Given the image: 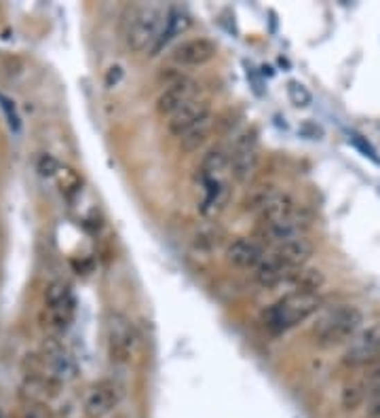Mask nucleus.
I'll return each instance as SVG.
<instances>
[{"label":"nucleus","mask_w":380,"mask_h":418,"mask_svg":"<svg viewBox=\"0 0 380 418\" xmlns=\"http://www.w3.org/2000/svg\"><path fill=\"white\" fill-rule=\"evenodd\" d=\"M169 7L163 3H133L125 9L121 19V34L127 49L144 53L155 49V44L167 24Z\"/></svg>","instance_id":"f257e3e1"},{"label":"nucleus","mask_w":380,"mask_h":418,"mask_svg":"<svg viewBox=\"0 0 380 418\" xmlns=\"http://www.w3.org/2000/svg\"><path fill=\"white\" fill-rule=\"evenodd\" d=\"M363 323V313L353 304L325 308L313 323V336L321 347H338L351 342Z\"/></svg>","instance_id":"f03ea898"},{"label":"nucleus","mask_w":380,"mask_h":418,"mask_svg":"<svg viewBox=\"0 0 380 418\" xmlns=\"http://www.w3.org/2000/svg\"><path fill=\"white\" fill-rule=\"evenodd\" d=\"M323 300L315 292H290L264 313L266 328L273 332H288L319 313Z\"/></svg>","instance_id":"7ed1b4c3"},{"label":"nucleus","mask_w":380,"mask_h":418,"mask_svg":"<svg viewBox=\"0 0 380 418\" xmlns=\"http://www.w3.org/2000/svg\"><path fill=\"white\" fill-rule=\"evenodd\" d=\"M76 315V298L68 281L49 284L44 292V306L40 311V328L49 336H62Z\"/></svg>","instance_id":"20e7f679"},{"label":"nucleus","mask_w":380,"mask_h":418,"mask_svg":"<svg viewBox=\"0 0 380 418\" xmlns=\"http://www.w3.org/2000/svg\"><path fill=\"white\" fill-rule=\"evenodd\" d=\"M106 349L110 361L119 365H129L141 355V334L127 315H110L106 325Z\"/></svg>","instance_id":"39448f33"},{"label":"nucleus","mask_w":380,"mask_h":418,"mask_svg":"<svg viewBox=\"0 0 380 418\" xmlns=\"http://www.w3.org/2000/svg\"><path fill=\"white\" fill-rule=\"evenodd\" d=\"M258 135L254 129H243L234 137L230 148V163L228 173L236 184H248L258 169Z\"/></svg>","instance_id":"423d86ee"},{"label":"nucleus","mask_w":380,"mask_h":418,"mask_svg":"<svg viewBox=\"0 0 380 418\" xmlns=\"http://www.w3.org/2000/svg\"><path fill=\"white\" fill-rule=\"evenodd\" d=\"M197 82L190 80V78H182L178 76L173 82L167 85V89L161 91V96L157 100V112L163 116V119H169L173 116L180 108H184L188 102L197 100Z\"/></svg>","instance_id":"0eeeda50"},{"label":"nucleus","mask_w":380,"mask_h":418,"mask_svg":"<svg viewBox=\"0 0 380 418\" xmlns=\"http://www.w3.org/2000/svg\"><path fill=\"white\" fill-rule=\"evenodd\" d=\"M216 55H218V44L211 38H205V36L188 38V40L180 42L173 49V53H171L173 62L178 66H186V68L205 66Z\"/></svg>","instance_id":"6e6552de"},{"label":"nucleus","mask_w":380,"mask_h":418,"mask_svg":"<svg viewBox=\"0 0 380 418\" xmlns=\"http://www.w3.org/2000/svg\"><path fill=\"white\" fill-rule=\"evenodd\" d=\"M119 403V389L110 381H100L87 389L83 397L85 418H106Z\"/></svg>","instance_id":"1a4fd4ad"},{"label":"nucleus","mask_w":380,"mask_h":418,"mask_svg":"<svg viewBox=\"0 0 380 418\" xmlns=\"http://www.w3.org/2000/svg\"><path fill=\"white\" fill-rule=\"evenodd\" d=\"M380 357V325H370L368 330L359 332L347 353H345V361L351 363V365H368V363H374L376 359Z\"/></svg>","instance_id":"9d476101"},{"label":"nucleus","mask_w":380,"mask_h":418,"mask_svg":"<svg viewBox=\"0 0 380 418\" xmlns=\"http://www.w3.org/2000/svg\"><path fill=\"white\" fill-rule=\"evenodd\" d=\"M313 252H315L313 243L306 237H300V239H294V241H285L281 245H275L268 256L277 264H281L285 270L296 272V270L306 266V262L311 260Z\"/></svg>","instance_id":"9b49d317"},{"label":"nucleus","mask_w":380,"mask_h":418,"mask_svg":"<svg viewBox=\"0 0 380 418\" xmlns=\"http://www.w3.org/2000/svg\"><path fill=\"white\" fill-rule=\"evenodd\" d=\"M62 391V383L51 376H38V374H26L21 387H19V399L28 403H40L49 406Z\"/></svg>","instance_id":"f8f14e48"},{"label":"nucleus","mask_w":380,"mask_h":418,"mask_svg":"<svg viewBox=\"0 0 380 418\" xmlns=\"http://www.w3.org/2000/svg\"><path fill=\"white\" fill-rule=\"evenodd\" d=\"M201 184H203V199L199 203V211L203 218L214 220L226 209L230 201V184L226 177L203 180Z\"/></svg>","instance_id":"ddd939ff"},{"label":"nucleus","mask_w":380,"mask_h":418,"mask_svg":"<svg viewBox=\"0 0 380 418\" xmlns=\"http://www.w3.org/2000/svg\"><path fill=\"white\" fill-rule=\"evenodd\" d=\"M264 258H266L264 247L258 241L248 239V237H236L226 247V260L232 266H236V268H245V270L252 268V270H256L262 264Z\"/></svg>","instance_id":"4468645a"},{"label":"nucleus","mask_w":380,"mask_h":418,"mask_svg":"<svg viewBox=\"0 0 380 418\" xmlns=\"http://www.w3.org/2000/svg\"><path fill=\"white\" fill-rule=\"evenodd\" d=\"M207 116H211L209 104L205 100H193L188 102L184 108H180L173 116L167 119V127L175 137H182L186 131H190L195 125H199L201 121H205Z\"/></svg>","instance_id":"2eb2a0df"},{"label":"nucleus","mask_w":380,"mask_h":418,"mask_svg":"<svg viewBox=\"0 0 380 418\" xmlns=\"http://www.w3.org/2000/svg\"><path fill=\"white\" fill-rule=\"evenodd\" d=\"M260 214V224H275L281 220H288L296 214H300L298 201L290 195V193H270V197L264 201V205L258 209Z\"/></svg>","instance_id":"dca6fc26"},{"label":"nucleus","mask_w":380,"mask_h":418,"mask_svg":"<svg viewBox=\"0 0 380 418\" xmlns=\"http://www.w3.org/2000/svg\"><path fill=\"white\" fill-rule=\"evenodd\" d=\"M190 26H193V19H190V15L186 11L171 9L169 17H167V24H165V28H163V32H161V36H159V40H157V44H155V49H153L150 55H157L163 49V46H167L173 38H178L184 32H188Z\"/></svg>","instance_id":"f3484780"},{"label":"nucleus","mask_w":380,"mask_h":418,"mask_svg":"<svg viewBox=\"0 0 380 418\" xmlns=\"http://www.w3.org/2000/svg\"><path fill=\"white\" fill-rule=\"evenodd\" d=\"M228 163H230V150L211 148L201 161V169H199L201 182L203 180H214V177H226L224 173L228 171Z\"/></svg>","instance_id":"a211bd4d"},{"label":"nucleus","mask_w":380,"mask_h":418,"mask_svg":"<svg viewBox=\"0 0 380 418\" xmlns=\"http://www.w3.org/2000/svg\"><path fill=\"white\" fill-rule=\"evenodd\" d=\"M211 129H214V116H207L205 121H201L199 125H195L193 129L186 131V133L180 137V148H182L184 153H195V150H199V148L207 142V137H209Z\"/></svg>","instance_id":"6ab92c4d"},{"label":"nucleus","mask_w":380,"mask_h":418,"mask_svg":"<svg viewBox=\"0 0 380 418\" xmlns=\"http://www.w3.org/2000/svg\"><path fill=\"white\" fill-rule=\"evenodd\" d=\"M11 418H53L49 406H40V403H28L21 401L17 408H13Z\"/></svg>","instance_id":"aec40b11"},{"label":"nucleus","mask_w":380,"mask_h":418,"mask_svg":"<svg viewBox=\"0 0 380 418\" xmlns=\"http://www.w3.org/2000/svg\"><path fill=\"white\" fill-rule=\"evenodd\" d=\"M365 395H368V391H365L363 383L361 385H349V387H345L343 397H340L343 408L345 410H357L365 401Z\"/></svg>","instance_id":"412c9836"},{"label":"nucleus","mask_w":380,"mask_h":418,"mask_svg":"<svg viewBox=\"0 0 380 418\" xmlns=\"http://www.w3.org/2000/svg\"><path fill=\"white\" fill-rule=\"evenodd\" d=\"M288 98H290V102H292L296 108H306V106L313 102L311 91H309L302 82H298V80H292V82L288 85Z\"/></svg>","instance_id":"4be33fe9"},{"label":"nucleus","mask_w":380,"mask_h":418,"mask_svg":"<svg viewBox=\"0 0 380 418\" xmlns=\"http://www.w3.org/2000/svg\"><path fill=\"white\" fill-rule=\"evenodd\" d=\"M55 177H58V184H60L62 193H74V191L80 189V177H78V173H76L74 169H70V167H64V165H62Z\"/></svg>","instance_id":"5701e85b"},{"label":"nucleus","mask_w":380,"mask_h":418,"mask_svg":"<svg viewBox=\"0 0 380 418\" xmlns=\"http://www.w3.org/2000/svg\"><path fill=\"white\" fill-rule=\"evenodd\" d=\"M0 108H3V112H5V116H7L9 127H11L13 131H19L21 119H19V114H17V110H15V104L5 96V93H0Z\"/></svg>","instance_id":"b1692460"},{"label":"nucleus","mask_w":380,"mask_h":418,"mask_svg":"<svg viewBox=\"0 0 380 418\" xmlns=\"http://www.w3.org/2000/svg\"><path fill=\"white\" fill-rule=\"evenodd\" d=\"M60 163H58V159L55 157H51V155H40V159H38V163H36V169H38V173L42 175V177H55L58 175V171H60Z\"/></svg>","instance_id":"393cba45"},{"label":"nucleus","mask_w":380,"mask_h":418,"mask_svg":"<svg viewBox=\"0 0 380 418\" xmlns=\"http://www.w3.org/2000/svg\"><path fill=\"white\" fill-rule=\"evenodd\" d=\"M121 76H123V70L119 68V66H112L110 68V72H108V76H106V85L110 87V82H112V78H114V85L121 80Z\"/></svg>","instance_id":"a878e982"}]
</instances>
